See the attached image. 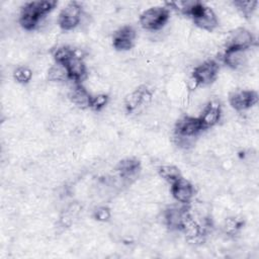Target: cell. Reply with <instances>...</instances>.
Instances as JSON below:
<instances>
[{
	"instance_id": "ba28073f",
	"label": "cell",
	"mask_w": 259,
	"mask_h": 259,
	"mask_svg": "<svg viewBox=\"0 0 259 259\" xmlns=\"http://www.w3.org/2000/svg\"><path fill=\"white\" fill-rule=\"evenodd\" d=\"M189 211V204L176 205L172 204L163 211L164 224L171 231H180L182 223Z\"/></svg>"
},
{
	"instance_id": "4fadbf2b",
	"label": "cell",
	"mask_w": 259,
	"mask_h": 259,
	"mask_svg": "<svg viewBox=\"0 0 259 259\" xmlns=\"http://www.w3.org/2000/svg\"><path fill=\"white\" fill-rule=\"evenodd\" d=\"M202 131L203 127L198 117L189 115L180 118L175 125V135L181 137L196 138Z\"/></svg>"
},
{
	"instance_id": "603a6c76",
	"label": "cell",
	"mask_w": 259,
	"mask_h": 259,
	"mask_svg": "<svg viewBox=\"0 0 259 259\" xmlns=\"http://www.w3.org/2000/svg\"><path fill=\"white\" fill-rule=\"evenodd\" d=\"M109 102V96L106 93H96L91 96L90 107L94 111L102 110Z\"/></svg>"
},
{
	"instance_id": "9a60e30c",
	"label": "cell",
	"mask_w": 259,
	"mask_h": 259,
	"mask_svg": "<svg viewBox=\"0 0 259 259\" xmlns=\"http://www.w3.org/2000/svg\"><path fill=\"white\" fill-rule=\"evenodd\" d=\"M70 81H73L75 83H82L87 77V67L85 65V62L83 59L73 57L65 64Z\"/></svg>"
},
{
	"instance_id": "ac0fdd59",
	"label": "cell",
	"mask_w": 259,
	"mask_h": 259,
	"mask_svg": "<svg viewBox=\"0 0 259 259\" xmlns=\"http://www.w3.org/2000/svg\"><path fill=\"white\" fill-rule=\"evenodd\" d=\"M157 171H158L159 176L163 180L167 181L170 184H172L173 182H175L176 180H178L179 178L182 177L181 171L178 169V167H176L174 165L162 164L158 167Z\"/></svg>"
},
{
	"instance_id": "9c48e42d",
	"label": "cell",
	"mask_w": 259,
	"mask_h": 259,
	"mask_svg": "<svg viewBox=\"0 0 259 259\" xmlns=\"http://www.w3.org/2000/svg\"><path fill=\"white\" fill-rule=\"evenodd\" d=\"M223 116V109L218 100H210L202 107L197 116L203 130H208L219 123Z\"/></svg>"
},
{
	"instance_id": "277c9868",
	"label": "cell",
	"mask_w": 259,
	"mask_h": 259,
	"mask_svg": "<svg viewBox=\"0 0 259 259\" xmlns=\"http://www.w3.org/2000/svg\"><path fill=\"white\" fill-rule=\"evenodd\" d=\"M257 46L254 34L247 28L237 27L232 30L225 41L226 49H235L247 51Z\"/></svg>"
},
{
	"instance_id": "5bb4252c",
	"label": "cell",
	"mask_w": 259,
	"mask_h": 259,
	"mask_svg": "<svg viewBox=\"0 0 259 259\" xmlns=\"http://www.w3.org/2000/svg\"><path fill=\"white\" fill-rule=\"evenodd\" d=\"M91 94L82 83L73 82V86L69 89L68 97L70 101L81 109L89 108L91 101Z\"/></svg>"
},
{
	"instance_id": "5b68a950",
	"label": "cell",
	"mask_w": 259,
	"mask_h": 259,
	"mask_svg": "<svg viewBox=\"0 0 259 259\" xmlns=\"http://www.w3.org/2000/svg\"><path fill=\"white\" fill-rule=\"evenodd\" d=\"M229 103L237 111H247L258 103V93L251 89H237L229 94Z\"/></svg>"
},
{
	"instance_id": "ffe728a7",
	"label": "cell",
	"mask_w": 259,
	"mask_h": 259,
	"mask_svg": "<svg viewBox=\"0 0 259 259\" xmlns=\"http://www.w3.org/2000/svg\"><path fill=\"white\" fill-rule=\"evenodd\" d=\"M197 1H181V0H177V1H171V2H167L166 3V7L169 9H173L181 14L184 15H190V12L192 10V8L194 7V5L196 4Z\"/></svg>"
},
{
	"instance_id": "8992f818",
	"label": "cell",
	"mask_w": 259,
	"mask_h": 259,
	"mask_svg": "<svg viewBox=\"0 0 259 259\" xmlns=\"http://www.w3.org/2000/svg\"><path fill=\"white\" fill-rule=\"evenodd\" d=\"M220 66L217 61L209 59L194 66L191 76L199 86H206L215 81L219 74Z\"/></svg>"
},
{
	"instance_id": "44dd1931",
	"label": "cell",
	"mask_w": 259,
	"mask_h": 259,
	"mask_svg": "<svg viewBox=\"0 0 259 259\" xmlns=\"http://www.w3.org/2000/svg\"><path fill=\"white\" fill-rule=\"evenodd\" d=\"M233 6L236 7V9L246 18H249L253 15L254 11L256 10V6L258 4L257 1L255 0H249V1H243V0H239V1H234Z\"/></svg>"
},
{
	"instance_id": "d6986e66",
	"label": "cell",
	"mask_w": 259,
	"mask_h": 259,
	"mask_svg": "<svg viewBox=\"0 0 259 259\" xmlns=\"http://www.w3.org/2000/svg\"><path fill=\"white\" fill-rule=\"evenodd\" d=\"M74 55V48L68 45H62L55 48L52 52L53 59L55 63L65 65Z\"/></svg>"
},
{
	"instance_id": "6da1fadb",
	"label": "cell",
	"mask_w": 259,
	"mask_h": 259,
	"mask_svg": "<svg viewBox=\"0 0 259 259\" xmlns=\"http://www.w3.org/2000/svg\"><path fill=\"white\" fill-rule=\"evenodd\" d=\"M170 18V11L164 6H152L144 10L139 17V22L143 28L149 31L163 29Z\"/></svg>"
},
{
	"instance_id": "e0dca14e",
	"label": "cell",
	"mask_w": 259,
	"mask_h": 259,
	"mask_svg": "<svg viewBox=\"0 0 259 259\" xmlns=\"http://www.w3.org/2000/svg\"><path fill=\"white\" fill-rule=\"evenodd\" d=\"M47 76H48V80L51 82L62 83L70 80L66 66L58 63H55L49 68Z\"/></svg>"
},
{
	"instance_id": "30bf717a",
	"label": "cell",
	"mask_w": 259,
	"mask_h": 259,
	"mask_svg": "<svg viewBox=\"0 0 259 259\" xmlns=\"http://www.w3.org/2000/svg\"><path fill=\"white\" fill-rule=\"evenodd\" d=\"M170 191L174 199L181 204H190L195 194V189L192 183L183 177L171 184Z\"/></svg>"
},
{
	"instance_id": "3957f363",
	"label": "cell",
	"mask_w": 259,
	"mask_h": 259,
	"mask_svg": "<svg viewBox=\"0 0 259 259\" xmlns=\"http://www.w3.org/2000/svg\"><path fill=\"white\" fill-rule=\"evenodd\" d=\"M83 6L77 1H72L67 3V5L62 9L58 17V24L63 30H72L79 26L82 14Z\"/></svg>"
},
{
	"instance_id": "2e32d148",
	"label": "cell",
	"mask_w": 259,
	"mask_h": 259,
	"mask_svg": "<svg viewBox=\"0 0 259 259\" xmlns=\"http://www.w3.org/2000/svg\"><path fill=\"white\" fill-rule=\"evenodd\" d=\"M244 221L238 217H228L222 224V232L228 237H235L244 227Z\"/></svg>"
},
{
	"instance_id": "7a4b0ae2",
	"label": "cell",
	"mask_w": 259,
	"mask_h": 259,
	"mask_svg": "<svg viewBox=\"0 0 259 259\" xmlns=\"http://www.w3.org/2000/svg\"><path fill=\"white\" fill-rule=\"evenodd\" d=\"M193 23L201 30L212 31L219 26V19L212 8L197 1L189 15Z\"/></svg>"
},
{
	"instance_id": "52a82bcc",
	"label": "cell",
	"mask_w": 259,
	"mask_h": 259,
	"mask_svg": "<svg viewBox=\"0 0 259 259\" xmlns=\"http://www.w3.org/2000/svg\"><path fill=\"white\" fill-rule=\"evenodd\" d=\"M137 30L130 24L122 25L112 34V46L117 51H130L135 46Z\"/></svg>"
},
{
	"instance_id": "8fae6325",
	"label": "cell",
	"mask_w": 259,
	"mask_h": 259,
	"mask_svg": "<svg viewBox=\"0 0 259 259\" xmlns=\"http://www.w3.org/2000/svg\"><path fill=\"white\" fill-rule=\"evenodd\" d=\"M141 163L136 158H125L119 161L115 167V172L117 176L121 178L123 183L134 182L140 174Z\"/></svg>"
},
{
	"instance_id": "cb8c5ba5",
	"label": "cell",
	"mask_w": 259,
	"mask_h": 259,
	"mask_svg": "<svg viewBox=\"0 0 259 259\" xmlns=\"http://www.w3.org/2000/svg\"><path fill=\"white\" fill-rule=\"evenodd\" d=\"M93 217L96 221L105 223L110 220L111 211H110L109 207H107L105 205H99L93 210Z\"/></svg>"
},
{
	"instance_id": "7c38bea8",
	"label": "cell",
	"mask_w": 259,
	"mask_h": 259,
	"mask_svg": "<svg viewBox=\"0 0 259 259\" xmlns=\"http://www.w3.org/2000/svg\"><path fill=\"white\" fill-rule=\"evenodd\" d=\"M222 59L227 67L236 71H243L249 64L248 50L242 51L235 49H225Z\"/></svg>"
},
{
	"instance_id": "7402d4cb",
	"label": "cell",
	"mask_w": 259,
	"mask_h": 259,
	"mask_svg": "<svg viewBox=\"0 0 259 259\" xmlns=\"http://www.w3.org/2000/svg\"><path fill=\"white\" fill-rule=\"evenodd\" d=\"M13 78L19 84H27L32 79V70L27 66H18L13 71Z\"/></svg>"
}]
</instances>
